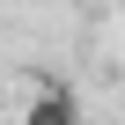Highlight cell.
Masks as SVG:
<instances>
[{
	"mask_svg": "<svg viewBox=\"0 0 125 125\" xmlns=\"http://www.w3.org/2000/svg\"><path fill=\"white\" fill-rule=\"evenodd\" d=\"M22 125H81V103H74V88L44 81V88L22 103Z\"/></svg>",
	"mask_w": 125,
	"mask_h": 125,
	"instance_id": "obj_1",
	"label": "cell"
}]
</instances>
